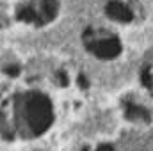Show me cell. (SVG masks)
I'll return each mask as SVG.
<instances>
[{
	"label": "cell",
	"instance_id": "1",
	"mask_svg": "<svg viewBox=\"0 0 153 151\" xmlns=\"http://www.w3.org/2000/svg\"><path fill=\"white\" fill-rule=\"evenodd\" d=\"M23 121L32 133L45 132L52 123V105L43 94H32L23 101Z\"/></svg>",
	"mask_w": 153,
	"mask_h": 151
},
{
	"label": "cell",
	"instance_id": "2",
	"mask_svg": "<svg viewBox=\"0 0 153 151\" xmlns=\"http://www.w3.org/2000/svg\"><path fill=\"white\" fill-rule=\"evenodd\" d=\"M85 44L100 59H114L121 52V43L116 36H107V38H102V39L85 41Z\"/></svg>",
	"mask_w": 153,
	"mask_h": 151
},
{
	"label": "cell",
	"instance_id": "3",
	"mask_svg": "<svg viewBox=\"0 0 153 151\" xmlns=\"http://www.w3.org/2000/svg\"><path fill=\"white\" fill-rule=\"evenodd\" d=\"M105 13L109 18H112L116 21H121V23H128L134 20V13L130 11L128 5L121 4V2H109L107 7H105Z\"/></svg>",
	"mask_w": 153,
	"mask_h": 151
},
{
	"label": "cell",
	"instance_id": "4",
	"mask_svg": "<svg viewBox=\"0 0 153 151\" xmlns=\"http://www.w3.org/2000/svg\"><path fill=\"white\" fill-rule=\"evenodd\" d=\"M125 115L130 121H143V123H150L152 121V115L144 107L135 105V103H128V101L125 103Z\"/></svg>",
	"mask_w": 153,
	"mask_h": 151
},
{
	"label": "cell",
	"instance_id": "5",
	"mask_svg": "<svg viewBox=\"0 0 153 151\" xmlns=\"http://www.w3.org/2000/svg\"><path fill=\"white\" fill-rule=\"evenodd\" d=\"M141 80H143V84H144L146 89H152L153 91V75H152V71H150V68H144V70H143Z\"/></svg>",
	"mask_w": 153,
	"mask_h": 151
},
{
	"label": "cell",
	"instance_id": "6",
	"mask_svg": "<svg viewBox=\"0 0 153 151\" xmlns=\"http://www.w3.org/2000/svg\"><path fill=\"white\" fill-rule=\"evenodd\" d=\"M96 151H114V148H112V146H109V144H103V146H100Z\"/></svg>",
	"mask_w": 153,
	"mask_h": 151
},
{
	"label": "cell",
	"instance_id": "7",
	"mask_svg": "<svg viewBox=\"0 0 153 151\" xmlns=\"http://www.w3.org/2000/svg\"><path fill=\"white\" fill-rule=\"evenodd\" d=\"M78 84H80L82 87H87V82H85V78H84V76H80V78H78Z\"/></svg>",
	"mask_w": 153,
	"mask_h": 151
}]
</instances>
